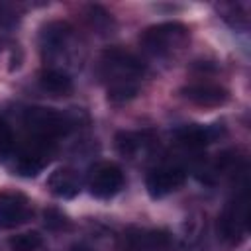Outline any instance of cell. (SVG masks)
I'll use <instances>...</instances> for the list:
<instances>
[{
	"label": "cell",
	"instance_id": "6da1fadb",
	"mask_svg": "<svg viewBox=\"0 0 251 251\" xmlns=\"http://www.w3.org/2000/svg\"><path fill=\"white\" fill-rule=\"evenodd\" d=\"M100 76L108 84V98L112 102H126L139 90L143 65L131 53L112 47L100 57Z\"/></svg>",
	"mask_w": 251,
	"mask_h": 251
},
{
	"label": "cell",
	"instance_id": "7a4b0ae2",
	"mask_svg": "<svg viewBox=\"0 0 251 251\" xmlns=\"http://www.w3.org/2000/svg\"><path fill=\"white\" fill-rule=\"evenodd\" d=\"M188 41V29L182 24H159L147 27L141 35V47L153 57H169Z\"/></svg>",
	"mask_w": 251,
	"mask_h": 251
},
{
	"label": "cell",
	"instance_id": "3957f363",
	"mask_svg": "<svg viewBox=\"0 0 251 251\" xmlns=\"http://www.w3.org/2000/svg\"><path fill=\"white\" fill-rule=\"evenodd\" d=\"M24 124L41 141H47V139L65 135L75 126V122L67 114L57 112L53 108H41V106L27 108L24 112Z\"/></svg>",
	"mask_w": 251,
	"mask_h": 251
},
{
	"label": "cell",
	"instance_id": "277c9868",
	"mask_svg": "<svg viewBox=\"0 0 251 251\" xmlns=\"http://www.w3.org/2000/svg\"><path fill=\"white\" fill-rule=\"evenodd\" d=\"M90 194L96 198H112L124 188V173L114 163H100L90 171L88 176Z\"/></svg>",
	"mask_w": 251,
	"mask_h": 251
},
{
	"label": "cell",
	"instance_id": "5b68a950",
	"mask_svg": "<svg viewBox=\"0 0 251 251\" xmlns=\"http://www.w3.org/2000/svg\"><path fill=\"white\" fill-rule=\"evenodd\" d=\"M184 178H186L184 169L175 167V165H165V167H157L147 173L145 188L151 198H163V196L175 192L176 188H180Z\"/></svg>",
	"mask_w": 251,
	"mask_h": 251
},
{
	"label": "cell",
	"instance_id": "8992f818",
	"mask_svg": "<svg viewBox=\"0 0 251 251\" xmlns=\"http://www.w3.org/2000/svg\"><path fill=\"white\" fill-rule=\"evenodd\" d=\"M29 214V200L22 192H0V227H16L27 222Z\"/></svg>",
	"mask_w": 251,
	"mask_h": 251
},
{
	"label": "cell",
	"instance_id": "52a82bcc",
	"mask_svg": "<svg viewBox=\"0 0 251 251\" xmlns=\"http://www.w3.org/2000/svg\"><path fill=\"white\" fill-rule=\"evenodd\" d=\"M245 227H247V204L245 198H237L226 208L224 216L220 218V231L224 239L235 241L245 233Z\"/></svg>",
	"mask_w": 251,
	"mask_h": 251
},
{
	"label": "cell",
	"instance_id": "ba28073f",
	"mask_svg": "<svg viewBox=\"0 0 251 251\" xmlns=\"http://www.w3.org/2000/svg\"><path fill=\"white\" fill-rule=\"evenodd\" d=\"M80 186H82V180L78 173L69 167L53 171L47 178V188L57 198H75L80 192Z\"/></svg>",
	"mask_w": 251,
	"mask_h": 251
},
{
	"label": "cell",
	"instance_id": "9c48e42d",
	"mask_svg": "<svg viewBox=\"0 0 251 251\" xmlns=\"http://www.w3.org/2000/svg\"><path fill=\"white\" fill-rule=\"evenodd\" d=\"M182 94H184V98H188L190 102H194L198 106H220L227 98V92L220 86H214V84L186 86L182 90Z\"/></svg>",
	"mask_w": 251,
	"mask_h": 251
},
{
	"label": "cell",
	"instance_id": "30bf717a",
	"mask_svg": "<svg viewBox=\"0 0 251 251\" xmlns=\"http://www.w3.org/2000/svg\"><path fill=\"white\" fill-rule=\"evenodd\" d=\"M218 135V127H202V126H186L176 131V137L182 145L200 149L208 143H212Z\"/></svg>",
	"mask_w": 251,
	"mask_h": 251
},
{
	"label": "cell",
	"instance_id": "8fae6325",
	"mask_svg": "<svg viewBox=\"0 0 251 251\" xmlns=\"http://www.w3.org/2000/svg\"><path fill=\"white\" fill-rule=\"evenodd\" d=\"M39 84L43 90L51 92V94H67L73 90V80L67 73L59 71V69H45L41 75H39Z\"/></svg>",
	"mask_w": 251,
	"mask_h": 251
},
{
	"label": "cell",
	"instance_id": "7c38bea8",
	"mask_svg": "<svg viewBox=\"0 0 251 251\" xmlns=\"http://www.w3.org/2000/svg\"><path fill=\"white\" fill-rule=\"evenodd\" d=\"M71 35V27L65 22H51L43 27L41 31V43L47 51H55L59 47H63V43L67 41V37Z\"/></svg>",
	"mask_w": 251,
	"mask_h": 251
},
{
	"label": "cell",
	"instance_id": "4fadbf2b",
	"mask_svg": "<svg viewBox=\"0 0 251 251\" xmlns=\"http://www.w3.org/2000/svg\"><path fill=\"white\" fill-rule=\"evenodd\" d=\"M167 237L161 231H143L129 239V251H165Z\"/></svg>",
	"mask_w": 251,
	"mask_h": 251
},
{
	"label": "cell",
	"instance_id": "5bb4252c",
	"mask_svg": "<svg viewBox=\"0 0 251 251\" xmlns=\"http://www.w3.org/2000/svg\"><path fill=\"white\" fill-rule=\"evenodd\" d=\"M45 163H47V159L43 153L29 151V153L20 155V159L16 161V173L20 176H37L43 171Z\"/></svg>",
	"mask_w": 251,
	"mask_h": 251
},
{
	"label": "cell",
	"instance_id": "9a60e30c",
	"mask_svg": "<svg viewBox=\"0 0 251 251\" xmlns=\"http://www.w3.org/2000/svg\"><path fill=\"white\" fill-rule=\"evenodd\" d=\"M145 135L143 133H133V131H120L116 135V149L124 157H135L143 147H145Z\"/></svg>",
	"mask_w": 251,
	"mask_h": 251
},
{
	"label": "cell",
	"instance_id": "2e32d148",
	"mask_svg": "<svg viewBox=\"0 0 251 251\" xmlns=\"http://www.w3.org/2000/svg\"><path fill=\"white\" fill-rule=\"evenodd\" d=\"M10 249L12 251H35L41 247L43 239L37 231H25V233H18L14 237H10Z\"/></svg>",
	"mask_w": 251,
	"mask_h": 251
},
{
	"label": "cell",
	"instance_id": "e0dca14e",
	"mask_svg": "<svg viewBox=\"0 0 251 251\" xmlns=\"http://www.w3.org/2000/svg\"><path fill=\"white\" fill-rule=\"evenodd\" d=\"M18 22V14L6 6V4H0V25H14Z\"/></svg>",
	"mask_w": 251,
	"mask_h": 251
},
{
	"label": "cell",
	"instance_id": "ac0fdd59",
	"mask_svg": "<svg viewBox=\"0 0 251 251\" xmlns=\"http://www.w3.org/2000/svg\"><path fill=\"white\" fill-rule=\"evenodd\" d=\"M63 216L57 212V210H45V224L55 227V226H63Z\"/></svg>",
	"mask_w": 251,
	"mask_h": 251
},
{
	"label": "cell",
	"instance_id": "d6986e66",
	"mask_svg": "<svg viewBox=\"0 0 251 251\" xmlns=\"http://www.w3.org/2000/svg\"><path fill=\"white\" fill-rule=\"evenodd\" d=\"M69 251H94V249L88 247V245H84V243H76V245H73Z\"/></svg>",
	"mask_w": 251,
	"mask_h": 251
}]
</instances>
